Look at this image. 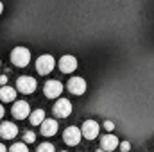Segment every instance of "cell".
Masks as SVG:
<instances>
[{"instance_id":"14","label":"cell","mask_w":154,"mask_h":152,"mask_svg":"<svg viewBox=\"0 0 154 152\" xmlns=\"http://www.w3.org/2000/svg\"><path fill=\"white\" fill-rule=\"evenodd\" d=\"M14 99H16V90L7 86V84H4L0 88V100L2 102H14Z\"/></svg>"},{"instance_id":"26","label":"cell","mask_w":154,"mask_h":152,"mask_svg":"<svg viewBox=\"0 0 154 152\" xmlns=\"http://www.w3.org/2000/svg\"><path fill=\"white\" fill-rule=\"evenodd\" d=\"M63 152H66V150H63Z\"/></svg>"},{"instance_id":"10","label":"cell","mask_w":154,"mask_h":152,"mask_svg":"<svg viewBox=\"0 0 154 152\" xmlns=\"http://www.w3.org/2000/svg\"><path fill=\"white\" fill-rule=\"evenodd\" d=\"M59 70L63 74H72L77 70V59L74 56H63L59 59Z\"/></svg>"},{"instance_id":"20","label":"cell","mask_w":154,"mask_h":152,"mask_svg":"<svg viewBox=\"0 0 154 152\" xmlns=\"http://www.w3.org/2000/svg\"><path fill=\"white\" fill-rule=\"evenodd\" d=\"M104 129H106L108 132H111V131L115 129V123H113L111 120H106V122H104Z\"/></svg>"},{"instance_id":"22","label":"cell","mask_w":154,"mask_h":152,"mask_svg":"<svg viewBox=\"0 0 154 152\" xmlns=\"http://www.w3.org/2000/svg\"><path fill=\"white\" fill-rule=\"evenodd\" d=\"M0 152H7V149H5V145H2V143H0Z\"/></svg>"},{"instance_id":"12","label":"cell","mask_w":154,"mask_h":152,"mask_svg":"<svg viewBox=\"0 0 154 152\" xmlns=\"http://www.w3.org/2000/svg\"><path fill=\"white\" fill-rule=\"evenodd\" d=\"M18 134V127L13 122H2L0 123V136L4 140H13Z\"/></svg>"},{"instance_id":"17","label":"cell","mask_w":154,"mask_h":152,"mask_svg":"<svg viewBox=\"0 0 154 152\" xmlns=\"http://www.w3.org/2000/svg\"><path fill=\"white\" fill-rule=\"evenodd\" d=\"M9 152H29V149L25 143H14V145H11Z\"/></svg>"},{"instance_id":"23","label":"cell","mask_w":154,"mask_h":152,"mask_svg":"<svg viewBox=\"0 0 154 152\" xmlns=\"http://www.w3.org/2000/svg\"><path fill=\"white\" fill-rule=\"evenodd\" d=\"M2 116H4V106L0 104V118H2Z\"/></svg>"},{"instance_id":"1","label":"cell","mask_w":154,"mask_h":152,"mask_svg":"<svg viewBox=\"0 0 154 152\" xmlns=\"http://www.w3.org/2000/svg\"><path fill=\"white\" fill-rule=\"evenodd\" d=\"M11 63L18 68H25L31 63V52L25 47H16L11 52Z\"/></svg>"},{"instance_id":"19","label":"cell","mask_w":154,"mask_h":152,"mask_svg":"<svg viewBox=\"0 0 154 152\" xmlns=\"http://www.w3.org/2000/svg\"><path fill=\"white\" fill-rule=\"evenodd\" d=\"M118 149L122 152H129L131 150V143L129 141H122V143H118Z\"/></svg>"},{"instance_id":"5","label":"cell","mask_w":154,"mask_h":152,"mask_svg":"<svg viewBox=\"0 0 154 152\" xmlns=\"http://www.w3.org/2000/svg\"><path fill=\"white\" fill-rule=\"evenodd\" d=\"M43 93H45L47 99H57V97L63 93V84H61L59 81H56V79L47 81L45 86H43Z\"/></svg>"},{"instance_id":"8","label":"cell","mask_w":154,"mask_h":152,"mask_svg":"<svg viewBox=\"0 0 154 152\" xmlns=\"http://www.w3.org/2000/svg\"><path fill=\"white\" fill-rule=\"evenodd\" d=\"M11 113H13V116H14L16 120H25V118L31 114L29 102H25V100H18V102H14V104H13Z\"/></svg>"},{"instance_id":"11","label":"cell","mask_w":154,"mask_h":152,"mask_svg":"<svg viewBox=\"0 0 154 152\" xmlns=\"http://www.w3.org/2000/svg\"><path fill=\"white\" fill-rule=\"evenodd\" d=\"M118 138H116L115 134H111V132H108V134H104L102 138H100V149H104L106 152H113L118 149Z\"/></svg>"},{"instance_id":"18","label":"cell","mask_w":154,"mask_h":152,"mask_svg":"<svg viewBox=\"0 0 154 152\" xmlns=\"http://www.w3.org/2000/svg\"><path fill=\"white\" fill-rule=\"evenodd\" d=\"M23 141H25V143H34V141H36V134H34L32 131H27V132L23 134Z\"/></svg>"},{"instance_id":"21","label":"cell","mask_w":154,"mask_h":152,"mask_svg":"<svg viewBox=\"0 0 154 152\" xmlns=\"http://www.w3.org/2000/svg\"><path fill=\"white\" fill-rule=\"evenodd\" d=\"M4 84H7V77H5V75H0V86H4Z\"/></svg>"},{"instance_id":"13","label":"cell","mask_w":154,"mask_h":152,"mask_svg":"<svg viewBox=\"0 0 154 152\" xmlns=\"http://www.w3.org/2000/svg\"><path fill=\"white\" fill-rule=\"evenodd\" d=\"M39 125H41V134L43 136H54L57 132V129H59V125H57V122L54 118H45Z\"/></svg>"},{"instance_id":"16","label":"cell","mask_w":154,"mask_h":152,"mask_svg":"<svg viewBox=\"0 0 154 152\" xmlns=\"http://www.w3.org/2000/svg\"><path fill=\"white\" fill-rule=\"evenodd\" d=\"M36 152H56V149H54V145H52V143L45 141V143H41V145H38V149H36Z\"/></svg>"},{"instance_id":"2","label":"cell","mask_w":154,"mask_h":152,"mask_svg":"<svg viewBox=\"0 0 154 152\" xmlns=\"http://www.w3.org/2000/svg\"><path fill=\"white\" fill-rule=\"evenodd\" d=\"M36 88H38V82H36L34 77L23 75V77H18V81H16V90H18L20 93H23V95L34 93Z\"/></svg>"},{"instance_id":"6","label":"cell","mask_w":154,"mask_h":152,"mask_svg":"<svg viewBox=\"0 0 154 152\" xmlns=\"http://www.w3.org/2000/svg\"><path fill=\"white\" fill-rule=\"evenodd\" d=\"M52 113H54V116H59V118L70 116V113H72V102H70L68 99H59V100L54 104Z\"/></svg>"},{"instance_id":"25","label":"cell","mask_w":154,"mask_h":152,"mask_svg":"<svg viewBox=\"0 0 154 152\" xmlns=\"http://www.w3.org/2000/svg\"><path fill=\"white\" fill-rule=\"evenodd\" d=\"M97 152H106L104 149H97Z\"/></svg>"},{"instance_id":"3","label":"cell","mask_w":154,"mask_h":152,"mask_svg":"<svg viewBox=\"0 0 154 152\" xmlns=\"http://www.w3.org/2000/svg\"><path fill=\"white\" fill-rule=\"evenodd\" d=\"M54 66H56V61H54V57L50 54H43V56H39L38 59H36V70L41 75L50 74L54 70Z\"/></svg>"},{"instance_id":"7","label":"cell","mask_w":154,"mask_h":152,"mask_svg":"<svg viewBox=\"0 0 154 152\" xmlns=\"http://www.w3.org/2000/svg\"><path fill=\"white\" fill-rule=\"evenodd\" d=\"M99 131H100V127H99V123L95 120H86L82 123V127H81V134L86 140H95L99 136Z\"/></svg>"},{"instance_id":"15","label":"cell","mask_w":154,"mask_h":152,"mask_svg":"<svg viewBox=\"0 0 154 152\" xmlns=\"http://www.w3.org/2000/svg\"><path fill=\"white\" fill-rule=\"evenodd\" d=\"M29 120H31L32 125H39V123L45 120V111H43V109H34V111H31Z\"/></svg>"},{"instance_id":"24","label":"cell","mask_w":154,"mask_h":152,"mask_svg":"<svg viewBox=\"0 0 154 152\" xmlns=\"http://www.w3.org/2000/svg\"><path fill=\"white\" fill-rule=\"evenodd\" d=\"M2 11H4V5H2V2H0V14H2Z\"/></svg>"},{"instance_id":"4","label":"cell","mask_w":154,"mask_h":152,"mask_svg":"<svg viewBox=\"0 0 154 152\" xmlns=\"http://www.w3.org/2000/svg\"><path fill=\"white\" fill-rule=\"evenodd\" d=\"M81 138H82V134H81V129L75 127V125H70V127H66L65 129V132H63V141L66 143V145H70V147H75L81 143Z\"/></svg>"},{"instance_id":"9","label":"cell","mask_w":154,"mask_h":152,"mask_svg":"<svg viewBox=\"0 0 154 152\" xmlns=\"http://www.w3.org/2000/svg\"><path fill=\"white\" fill-rule=\"evenodd\" d=\"M66 90L74 95H82L86 91V81L82 77H72L66 84Z\"/></svg>"}]
</instances>
